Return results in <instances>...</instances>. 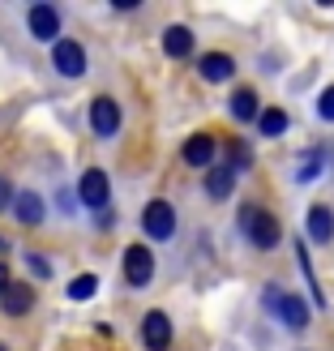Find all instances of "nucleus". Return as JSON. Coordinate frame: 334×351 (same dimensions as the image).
I'll list each match as a JSON object with an SVG mask.
<instances>
[{
    "label": "nucleus",
    "instance_id": "1",
    "mask_svg": "<svg viewBox=\"0 0 334 351\" xmlns=\"http://www.w3.org/2000/svg\"><path fill=\"white\" fill-rule=\"evenodd\" d=\"M240 223H244V232H249V240L257 244V249H266V253L274 249L278 240H283V227H278V219L266 215V210H257V206H244Z\"/></svg>",
    "mask_w": 334,
    "mask_h": 351
},
{
    "label": "nucleus",
    "instance_id": "2",
    "mask_svg": "<svg viewBox=\"0 0 334 351\" xmlns=\"http://www.w3.org/2000/svg\"><path fill=\"white\" fill-rule=\"evenodd\" d=\"M77 197L86 210H103L112 202V180H108V171L103 167H86L82 171V180H77Z\"/></svg>",
    "mask_w": 334,
    "mask_h": 351
},
{
    "label": "nucleus",
    "instance_id": "3",
    "mask_svg": "<svg viewBox=\"0 0 334 351\" xmlns=\"http://www.w3.org/2000/svg\"><path fill=\"white\" fill-rule=\"evenodd\" d=\"M51 64L60 77H82L86 73V47L77 39H56L51 43Z\"/></svg>",
    "mask_w": 334,
    "mask_h": 351
},
{
    "label": "nucleus",
    "instance_id": "4",
    "mask_svg": "<svg viewBox=\"0 0 334 351\" xmlns=\"http://www.w3.org/2000/svg\"><path fill=\"white\" fill-rule=\"evenodd\" d=\"M125 278H129V287H146L154 278V253L146 244H129L125 249Z\"/></svg>",
    "mask_w": 334,
    "mask_h": 351
},
{
    "label": "nucleus",
    "instance_id": "5",
    "mask_svg": "<svg viewBox=\"0 0 334 351\" xmlns=\"http://www.w3.org/2000/svg\"><path fill=\"white\" fill-rule=\"evenodd\" d=\"M142 232L150 240H171V232H176V210L167 202H150L142 210Z\"/></svg>",
    "mask_w": 334,
    "mask_h": 351
},
{
    "label": "nucleus",
    "instance_id": "6",
    "mask_svg": "<svg viewBox=\"0 0 334 351\" xmlns=\"http://www.w3.org/2000/svg\"><path fill=\"white\" fill-rule=\"evenodd\" d=\"M266 304H274L278 317H283L291 330H305L309 326V304L300 300V295H283L278 287H266Z\"/></svg>",
    "mask_w": 334,
    "mask_h": 351
},
{
    "label": "nucleus",
    "instance_id": "7",
    "mask_svg": "<svg viewBox=\"0 0 334 351\" xmlns=\"http://www.w3.org/2000/svg\"><path fill=\"white\" fill-rule=\"evenodd\" d=\"M91 129H95V137H116L120 133V103L116 99L99 95L91 103Z\"/></svg>",
    "mask_w": 334,
    "mask_h": 351
},
{
    "label": "nucleus",
    "instance_id": "8",
    "mask_svg": "<svg viewBox=\"0 0 334 351\" xmlns=\"http://www.w3.org/2000/svg\"><path fill=\"white\" fill-rule=\"evenodd\" d=\"M26 26H30V34L39 43H56V34H60V13L51 9V5H34L30 13H26Z\"/></svg>",
    "mask_w": 334,
    "mask_h": 351
},
{
    "label": "nucleus",
    "instance_id": "9",
    "mask_svg": "<svg viewBox=\"0 0 334 351\" xmlns=\"http://www.w3.org/2000/svg\"><path fill=\"white\" fill-rule=\"evenodd\" d=\"M13 219L17 223H26V227H39L43 219H47V206H43V197L34 189H22V193H13Z\"/></svg>",
    "mask_w": 334,
    "mask_h": 351
},
{
    "label": "nucleus",
    "instance_id": "10",
    "mask_svg": "<svg viewBox=\"0 0 334 351\" xmlns=\"http://www.w3.org/2000/svg\"><path fill=\"white\" fill-rule=\"evenodd\" d=\"M142 343H146L150 351H167V347H171V322H167V313L150 308L146 317H142Z\"/></svg>",
    "mask_w": 334,
    "mask_h": 351
},
{
    "label": "nucleus",
    "instance_id": "11",
    "mask_svg": "<svg viewBox=\"0 0 334 351\" xmlns=\"http://www.w3.org/2000/svg\"><path fill=\"white\" fill-rule=\"evenodd\" d=\"M0 308H5L9 317H26V313L34 308V287L30 283H9L5 291H0Z\"/></svg>",
    "mask_w": 334,
    "mask_h": 351
},
{
    "label": "nucleus",
    "instance_id": "12",
    "mask_svg": "<svg viewBox=\"0 0 334 351\" xmlns=\"http://www.w3.org/2000/svg\"><path fill=\"white\" fill-rule=\"evenodd\" d=\"M184 163H193V167H210V163H215V137H210V133H193L184 142Z\"/></svg>",
    "mask_w": 334,
    "mask_h": 351
},
{
    "label": "nucleus",
    "instance_id": "13",
    "mask_svg": "<svg viewBox=\"0 0 334 351\" xmlns=\"http://www.w3.org/2000/svg\"><path fill=\"white\" fill-rule=\"evenodd\" d=\"M309 236L318 240V244L334 240V210H330L326 202H318V206L309 210Z\"/></svg>",
    "mask_w": 334,
    "mask_h": 351
},
{
    "label": "nucleus",
    "instance_id": "14",
    "mask_svg": "<svg viewBox=\"0 0 334 351\" xmlns=\"http://www.w3.org/2000/svg\"><path fill=\"white\" fill-rule=\"evenodd\" d=\"M198 69H202V77H206V82H227V77L236 73V60H232V56H223V51H206Z\"/></svg>",
    "mask_w": 334,
    "mask_h": 351
},
{
    "label": "nucleus",
    "instance_id": "15",
    "mask_svg": "<svg viewBox=\"0 0 334 351\" xmlns=\"http://www.w3.org/2000/svg\"><path fill=\"white\" fill-rule=\"evenodd\" d=\"M163 51H167V56H176V60L189 56V51H193V34H189V26H167V30H163Z\"/></svg>",
    "mask_w": 334,
    "mask_h": 351
},
{
    "label": "nucleus",
    "instance_id": "16",
    "mask_svg": "<svg viewBox=\"0 0 334 351\" xmlns=\"http://www.w3.org/2000/svg\"><path fill=\"white\" fill-rule=\"evenodd\" d=\"M232 189H236V171L232 167H215L206 176V193H210V197H227Z\"/></svg>",
    "mask_w": 334,
    "mask_h": 351
},
{
    "label": "nucleus",
    "instance_id": "17",
    "mask_svg": "<svg viewBox=\"0 0 334 351\" xmlns=\"http://www.w3.org/2000/svg\"><path fill=\"white\" fill-rule=\"evenodd\" d=\"M232 116H236V120H257V116H261L257 95H253V90H236V95H232Z\"/></svg>",
    "mask_w": 334,
    "mask_h": 351
},
{
    "label": "nucleus",
    "instance_id": "18",
    "mask_svg": "<svg viewBox=\"0 0 334 351\" xmlns=\"http://www.w3.org/2000/svg\"><path fill=\"white\" fill-rule=\"evenodd\" d=\"M257 129H261V137H278L287 129V112H278V108H266L257 116Z\"/></svg>",
    "mask_w": 334,
    "mask_h": 351
},
{
    "label": "nucleus",
    "instance_id": "19",
    "mask_svg": "<svg viewBox=\"0 0 334 351\" xmlns=\"http://www.w3.org/2000/svg\"><path fill=\"white\" fill-rule=\"evenodd\" d=\"M95 291H99V278L95 274H77L73 283H69V300H91Z\"/></svg>",
    "mask_w": 334,
    "mask_h": 351
},
{
    "label": "nucleus",
    "instance_id": "20",
    "mask_svg": "<svg viewBox=\"0 0 334 351\" xmlns=\"http://www.w3.org/2000/svg\"><path fill=\"white\" fill-rule=\"evenodd\" d=\"M322 159H326V154H322V150H313L309 159H305L300 167H296V180H300V184H309V180H318V171H322Z\"/></svg>",
    "mask_w": 334,
    "mask_h": 351
},
{
    "label": "nucleus",
    "instance_id": "21",
    "mask_svg": "<svg viewBox=\"0 0 334 351\" xmlns=\"http://www.w3.org/2000/svg\"><path fill=\"white\" fill-rule=\"evenodd\" d=\"M26 266L39 274V278H51V261H47V257H39V253H26Z\"/></svg>",
    "mask_w": 334,
    "mask_h": 351
},
{
    "label": "nucleus",
    "instance_id": "22",
    "mask_svg": "<svg viewBox=\"0 0 334 351\" xmlns=\"http://www.w3.org/2000/svg\"><path fill=\"white\" fill-rule=\"evenodd\" d=\"M318 116H322V120H334V86H330V90H322V99H318Z\"/></svg>",
    "mask_w": 334,
    "mask_h": 351
},
{
    "label": "nucleus",
    "instance_id": "23",
    "mask_svg": "<svg viewBox=\"0 0 334 351\" xmlns=\"http://www.w3.org/2000/svg\"><path fill=\"white\" fill-rule=\"evenodd\" d=\"M13 206V184H9V176L0 171V210H9Z\"/></svg>",
    "mask_w": 334,
    "mask_h": 351
},
{
    "label": "nucleus",
    "instance_id": "24",
    "mask_svg": "<svg viewBox=\"0 0 334 351\" xmlns=\"http://www.w3.org/2000/svg\"><path fill=\"white\" fill-rule=\"evenodd\" d=\"M9 283H13V278H9V266H5V261H0V291H5Z\"/></svg>",
    "mask_w": 334,
    "mask_h": 351
},
{
    "label": "nucleus",
    "instance_id": "25",
    "mask_svg": "<svg viewBox=\"0 0 334 351\" xmlns=\"http://www.w3.org/2000/svg\"><path fill=\"white\" fill-rule=\"evenodd\" d=\"M0 253H5V240H0Z\"/></svg>",
    "mask_w": 334,
    "mask_h": 351
},
{
    "label": "nucleus",
    "instance_id": "26",
    "mask_svg": "<svg viewBox=\"0 0 334 351\" xmlns=\"http://www.w3.org/2000/svg\"><path fill=\"white\" fill-rule=\"evenodd\" d=\"M0 351H5V343H0Z\"/></svg>",
    "mask_w": 334,
    "mask_h": 351
}]
</instances>
